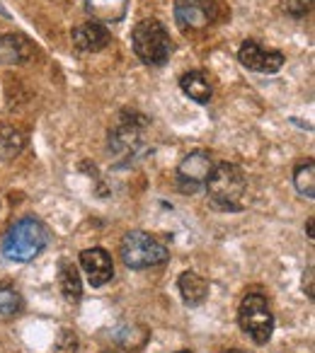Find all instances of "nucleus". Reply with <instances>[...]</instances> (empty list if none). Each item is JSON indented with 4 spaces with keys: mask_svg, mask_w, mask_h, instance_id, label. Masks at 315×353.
Instances as JSON below:
<instances>
[{
    "mask_svg": "<svg viewBox=\"0 0 315 353\" xmlns=\"http://www.w3.org/2000/svg\"><path fill=\"white\" fill-rule=\"evenodd\" d=\"M308 237L313 240V221H308Z\"/></svg>",
    "mask_w": 315,
    "mask_h": 353,
    "instance_id": "obj_22",
    "label": "nucleus"
},
{
    "mask_svg": "<svg viewBox=\"0 0 315 353\" xmlns=\"http://www.w3.org/2000/svg\"><path fill=\"white\" fill-rule=\"evenodd\" d=\"M178 288L182 293V300L192 307L202 305L209 298V281L204 276H199L197 271H184L178 279Z\"/></svg>",
    "mask_w": 315,
    "mask_h": 353,
    "instance_id": "obj_12",
    "label": "nucleus"
},
{
    "mask_svg": "<svg viewBox=\"0 0 315 353\" xmlns=\"http://www.w3.org/2000/svg\"><path fill=\"white\" fill-rule=\"evenodd\" d=\"M238 61H240L247 70H255V73H276V70H281L286 59L281 51L265 49L260 41L247 39V41H242L240 51H238Z\"/></svg>",
    "mask_w": 315,
    "mask_h": 353,
    "instance_id": "obj_7",
    "label": "nucleus"
},
{
    "mask_svg": "<svg viewBox=\"0 0 315 353\" xmlns=\"http://www.w3.org/2000/svg\"><path fill=\"white\" fill-rule=\"evenodd\" d=\"M73 39V46L80 51H88V54H95V51H102L104 46L109 44V32L104 30V25L99 22H85V25H78L70 34Z\"/></svg>",
    "mask_w": 315,
    "mask_h": 353,
    "instance_id": "obj_10",
    "label": "nucleus"
},
{
    "mask_svg": "<svg viewBox=\"0 0 315 353\" xmlns=\"http://www.w3.org/2000/svg\"><path fill=\"white\" fill-rule=\"evenodd\" d=\"M32 54L27 39L15 34H3L0 37V63H22Z\"/></svg>",
    "mask_w": 315,
    "mask_h": 353,
    "instance_id": "obj_15",
    "label": "nucleus"
},
{
    "mask_svg": "<svg viewBox=\"0 0 315 353\" xmlns=\"http://www.w3.org/2000/svg\"><path fill=\"white\" fill-rule=\"evenodd\" d=\"M180 88H182V92L189 99H194L199 104H207L213 94L211 80H209V75L204 70H189V73H184L180 78Z\"/></svg>",
    "mask_w": 315,
    "mask_h": 353,
    "instance_id": "obj_13",
    "label": "nucleus"
},
{
    "mask_svg": "<svg viewBox=\"0 0 315 353\" xmlns=\"http://www.w3.org/2000/svg\"><path fill=\"white\" fill-rule=\"evenodd\" d=\"M78 351H80V341H78V336H75V332L64 327L59 332V336H56L51 353H78Z\"/></svg>",
    "mask_w": 315,
    "mask_h": 353,
    "instance_id": "obj_19",
    "label": "nucleus"
},
{
    "mask_svg": "<svg viewBox=\"0 0 315 353\" xmlns=\"http://www.w3.org/2000/svg\"><path fill=\"white\" fill-rule=\"evenodd\" d=\"M22 295L15 285L10 283H3L0 285V314L3 317H12V314H20L22 312Z\"/></svg>",
    "mask_w": 315,
    "mask_h": 353,
    "instance_id": "obj_18",
    "label": "nucleus"
},
{
    "mask_svg": "<svg viewBox=\"0 0 315 353\" xmlns=\"http://www.w3.org/2000/svg\"><path fill=\"white\" fill-rule=\"evenodd\" d=\"M211 155L207 150H194L189 155H184V160L178 167V182L182 192H197L199 187H204L211 174Z\"/></svg>",
    "mask_w": 315,
    "mask_h": 353,
    "instance_id": "obj_6",
    "label": "nucleus"
},
{
    "mask_svg": "<svg viewBox=\"0 0 315 353\" xmlns=\"http://www.w3.org/2000/svg\"><path fill=\"white\" fill-rule=\"evenodd\" d=\"M80 266L88 274V281L93 288H99V285L109 283L114 276V264L112 256L107 254V250L102 247H93V250H85L80 254Z\"/></svg>",
    "mask_w": 315,
    "mask_h": 353,
    "instance_id": "obj_9",
    "label": "nucleus"
},
{
    "mask_svg": "<svg viewBox=\"0 0 315 353\" xmlns=\"http://www.w3.org/2000/svg\"><path fill=\"white\" fill-rule=\"evenodd\" d=\"M131 44L136 56L146 65H163L173 54V39L163 22L158 20H141L131 32Z\"/></svg>",
    "mask_w": 315,
    "mask_h": 353,
    "instance_id": "obj_3",
    "label": "nucleus"
},
{
    "mask_svg": "<svg viewBox=\"0 0 315 353\" xmlns=\"http://www.w3.org/2000/svg\"><path fill=\"white\" fill-rule=\"evenodd\" d=\"M27 145V138L20 128L15 126H0V160L10 162L17 157Z\"/></svg>",
    "mask_w": 315,
    "mask_h": 353,
    "instance_id": "obj_16",
    "label": "nucleus"
},
{
    "mask_svg": "<svg viewBox=\"0 0 315 353\" xmlns=\"http://www.w3.org/2000/svg\"><path fill=\"white\" fill-rule=\"evenodd\" d=\"M207 194L209 201L221 211H242L247 194L245 172L231 162H218L207 179Z\"/></svg>",
    "mask_w": 315,
    "mask_h": 353,
    "instance_id": "obj_1",
    "label": "nucleus"
},
{
    "mask_svg": "<svg viewBox=\"0 0 315 353\" xmlns=\"http://www.w3.org/2000/svg\"><path fill=\"white\" fill-rule=\"evenodd\" d=\"M178 353H194V351H189V348H184V351H178Z\"/></svg>",
    "mask_w": 315,
    "mask_h": 353,
    "instance_id": "obj_24",
    "label": "nucleus"
},
{
    "mask_svg": "<svg viewBox=\"0 0 315 353\" xmlns=\"http://www.w3.org/2000/svg\"><path fill=\"white\" fill-rule=\"evenodd\" d=\"M59 285L68 303H80V298H83V281H80V274L73 261L64 259L59 264Z\"/></svg>",
    "mask_w": 315,
    "mask_h": 353,
    "instance_id": "obj_14",
    "label": "nucleus"
},
{
    "mask_svg": "<svg viewBox=\"0 0 315 353\" xmlns=\"http://www.w3.org/2000/svg\"><path fill=\"white\" fill-rule=\"evenodd\" d=\"M104 353H114V351H104Z\"/></svg>",
    "mask_w": 315,
    "mask_h": 353,
    "instance_id": "obj_25",
    "label": "nucleus"
},
{
    "mask_svg": "<svg viewBox=\"0 0 315 353\" xmlns=\"http://www.w3.org/2000/svg\"><path fill=\"white\" fill-rule=\"evenodd\" d=\"M305 285V281H303ZM308 298H313V269H308Z\"/></svg>",
    "mask_w": 315,
    "mask_h": 353,
    "instance_id": "obj_21",
    "label": "nucleus"
},
{
    "mask_svg": "<svg viewBox=\"0 0 315 353\" xmlns=\"http://www.w3.org/2000/svg\"><path fill=\"white\" fill-rule=\"evenodd\" d=\"M294 184H296V189H298L300 196H305V199L315 196V165H313V160H308V162H303V165L296 167Z\"/></svg>",
    "mask_w": 315,
    "mask_h": 353,
    "instance_id": "obj_17",
    "label": "nucleus"
},
{
    "mask_svg": "<svg viewBox=\"0 0 315 353\" xmlns=\"http://www.w3.org/2000/svg\"><path fill=\"white\" fill-rule=\"evenodd\" d=\"M238 322H240L242 332L255 343L262 346V343L269 341L271 332H274V314H271L265 295L247 293L240 303V310H238Z\"/></svg>",
    "mask_w": 315,
    "mask_h": 353,
    "instance_id": "obj_5",
    "label": "nucleus"
},
{
    "mask_svg": "<svg viewBox=\"0 0 315 353\" xmlns=\"http://www.w3.org/2000/svg\"><path fill=\"white\" fill-rule=\"evenodd\" d=\"M122 261L128 269H151V266H160L170 259V252L158 237L148 235L141 230H131L124 235L122 240Z\"/></svg>",
    "mask_w": 315,
    "mask_h": 353,
    "instance_id": "obj_4",
    "label": "nucleus"
},
{
    "mask_svg": "<svg viewBox=\"0 0 315 353\" xmlns=\"http://www.w3.org/2000/svg\"><path fill=\"white\" fill-rule=\"evenodd\" d=\"M216 17L211 0H178L175 3V20L182 30H204Z\"/></svg>",
    "mask_w": 315,
    "mask_h": 353,
    "instance_id": "obj_8",
    "label": "nucleus"
},
{
    "mask_svg": "<svg viewBox=\"0 0 315 353\" xmlns=\"http://www.w3.org/2000/svg\"><path fill=\"white\" fill-rule=\"evenodd\" d=\"M223 353H245V351H238V348H231V351H223Z\"/></svg>",
    "mask_w": 315,
    "mask_h": 353,
    "instance_id": "obj_23",
    "label": "nucleus"
},
{
    "mask_svg": "<svg viewBox=\"0 0 315 353\" xmlns=\"http://www.w3.org/2000/svg\"><path fill=\"white\" fill-rule=\"evenodd\" d=\"M49 245V230L37 218H20L3 237V254L10 261H32Z\"/></svg>",
    "mask_w": 315,
    "mask_h": 353,
    "instance_id": "obj_2",
    "label": "nucleus"
},
{
    "mask_svg": "<svg viewBox=\"0 0 315 353\" xmlns=\"http://www.w3.org/2000/svg\"><path fill=\"white\" fill-rule=\"evenodd\" d=\"M85 10L99 25H117L126 17L128 0H85Z\"/></svg>",
    "mask_w": 315,
    "mask_h": 353,
    "instance_id": "obj_11",
    "label": "nucleus"
},
{
    "mask_svg": "<svg viewBox=\"0 0 315 353\" xmlns=\"http://www.w3.org/2000/svg\"><path fill=\"white\" fill-rule=\"evenodd\" d=\"M281 8L291 17H305L313 10V0H281Z\"/></svg>",
    "mask_w": 315,
    "mask_h": 353,
    "instance_id": "obj_20",
    "label": "nucleus"
}]
</instances>
